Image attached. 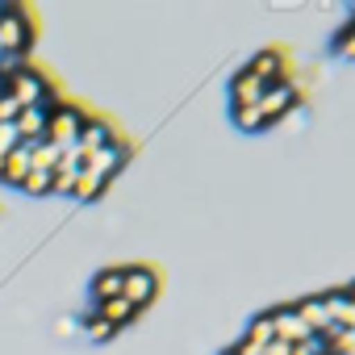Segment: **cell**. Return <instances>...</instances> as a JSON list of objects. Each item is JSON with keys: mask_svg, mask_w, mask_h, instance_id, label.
I'll return each mask as SVG.
<instances>
[{"mask_svg": "<svg viewBox=\"0 0 355 355\" xmlns=\"http://www.w3.org/2000/svg\"><path fill=\"white\" fill-rule=\"evenodd\" d=\"M84 121H88V109H84L80 101H67V96H63V101L51 109V117H46V142L59 146V150H71V146L80 142Z\"/></svg>", "mask_w": 355, "mask_h": 355, "instance_id": "obj_1", "label": "cell"}, {"mask_svg": "<svg viewBox=\"0 0 355 355\" xmlns=\"http://www.w3.org/2000/svg\"><path fill=\"white\" fill-rule=\"evenodd\" d=\"M34 34H38L34 17L21 5H5V17H0V51L5 55H30Z\"/></svg>", "mask_w": 355, "mask_h": 355, "instance_id": "obj_2", "label": "cell"}, {"mask_svg": "<svg viewBox=\"0 0 355 355\" xmlns=\"http://www.w3.org/2000/svg\"><path fill=\"white\" fill-rule=\"evenodd\" d=\"M121 297H125L134 309H146V305L159 297V272L146 268V263H130V268H121Z\"/></svg>", "mask_w": 355, "mask_h": 355, "instance_id": "obj_3", "label": "cell"}, {"mask_svg": "<svg viewBox=\"0 0 355 355\" xmlns=\"http://www.w3.org/2000/svg\"><path fill=\"white\" fill-rule=\"evenodd\" d=\"M130 155H134V146L125 142V138H117L113 146H105V150H96V155H84V171H92V175H101V180L109 184L113 175L130 163Z\"/></svg>", "mask_w": 355, "mask_h": 355, "instance_id": "obj_4", "label": "cell"}, {"mask_svg": "<svg viewBox=\"0 0 355 355\" xmlns=\"http://www.w3.org/2000/svg\"><path fill=\"white\" fill-rule=\"evenodd\" d=\"M301 101V92H297V84L293 80H280V84H272L268 92H263V101L255 105L259 109V117H263V125H272V121H280L293 105Z\"/></svg>", "mask_w": 355, "mask_h": 355, "instance_id": "obj_5", "label": "cell"}, {"mask_svg": "<svg viewBox=\"0 0 355 355\" xmlns=\"http://www.w3.org/2000/svg\"><path fill=\"white\" fill-rule=\"evenodd\" d=\"M268 313H272V334H276V343L297 347V343H309V338H313L309 326L301 322V313H297L293 305H280V309H268Z\"/></svg>", "mask_w": 355, "mask_h": 355, "instance_id": "obj_6", "label": "cell"}, {"mask_svg": "<svg viewBox=\"0 0 355 355\" xmlns=\"http://www.w3.org/2000/svg\"><path fill=\"white\" fill-rule=\"evenodd\" d=\"M117 138H121V134L113 130V121H105V117L88 113V121H84V130H80V142H76V150H80V155H96V150L113 146Z\"/></svg>", "mask_w": 355, "mask_h": 355, "instance_id": "obj_7", "label": "cell"}, {"mask_svg": "<svg viewBox=\"0 0 355 355\" xmlns=\"http://www.w3.org/2000/svg\"><path fill=\"white\" fill-rule=\"evenodd\" d=\"M263 92H268V84L263 80H255L247 67L230 80V113H239V109H255L259 101H263Z\"/></svg>", "mask_w": 355, "mask_h": 355, "instance_id": "obj_8", "label": "cell"}, {"mask_svg": "<svg viewBox=\"0 0 355 355\" xmlns=\"http://www.w3.org/2000/svg\"><path fill=\"white\" fill-rule=\"evenodd\" d=\"M247 71H251L255 80H263L268 88H272V84H280V80H288V76H284V71H288V63H284V51H276V46L259 51V55L247 63Z\"/></svg>", "mask_w": 355, "mask_h": 355, "instance_id": "obj_9", "label": "cell"}, {"mask_svg": "<svg viewBox=\"0 0 355 355\" xmlns=\"http://www.w3.org/2000/svg\"><path fill=\"white\" fill-rule=\"evenodd\" d=\"M46 117H51V109H46V105L21 109V113H17V121H13V130H17V142H26V146H34V142H46Z\"/></svg>", "mask_w": 355, "mask_h": 355, "instance_id": "obj_10", "label": "cell"}, {"mask_svg": "<svg viewBox=\"0 0 355 355\" xmlns=\"http://www.w3.org/2000/svg\"><path fill=\"white\" fill-rule=\"evenodd\" d=\"M293 309L301 313V322L309 326V334H313V338H322V334H330V330H334V322H330V313H326V301H322V293H318V297H305V301H297Z\"/></svg>", "mask_w": 355, "mask_h": 355, "instance_id": "obj_11", "label": "cell"}, {"mask_svg": "<svg viewBox=\"0 0 355 355\" xmlns=\"http://www.w3.org/2000/svg\"><path fill=\"white\" fill-rule=\"evenodd\" d=\"M30 175V146L26 142H17L9 155H5V167H0V180L5 184H13V189H21V180Z\"/></svg>", "mask_w": 355, "mask_h": 355, "instance_id": "obj_12", "label": "cell"}, {"mask_svg": "<svg viewBox=\"0 0 355 355\" xmlns=\"http://www.w3.org/2000/svg\"><path fill=\"white\" fill-rule=\"evenodd\" d=\"M92 313H101L113 330H121V326H130V322H138V313L142 309H134L125 297H113V301H101V305H92Z\"/></svg>", "mask_w": 355, "mask_h": 355, "instance_id": "obj_13", "label": "cell"}, {"mask_svg": "<svg viewBox=\"0 0 355 355\" xmlns=\"http://www.w3.org/2000/svg\"><path fill=\"white\" fill-rule=\"evenodd\" d=\"M113 297H121V268H105L92 276V305L113 301Z\"/></svg>", "mask_w": 355, "mask_h": 355, "instance_id": "obj_14", "label": "cell"}, {"mask_svg": "<svg viewBox=\"0 0 355 355\" xmlns=\"http://www.w3.org/2000/svg\"><path fill=\"white\" fill-rule=\"evenodd\" d=\"M272 338H276V334H272V313H259V318H251V322H247V330H243V343H247L251 351H263Z\"/></svg>", "mask_w": 355, "mask_h": 355, "instance_id": "obj_15", "label": "cell"}, {"mask_svg": "<svg viewBox=\"0 0 355 355\" xmlns=\"http://www.w3.org/2000/svg\"><path fill=\"white\" fill-rule=\"evenodd\" d=\"M59 155H63L59 146L34 142V146H30V167H34V171H55V167H59Z\"/></svg>", "mask_w": 355, "mask_h": 355, "instance_id": "obj_16", "label": "cell"}, {"mask_svg": "<svg viewBox=\"0 0 355 355\" xmlns=\"http://www.w3.org/2000/svg\"><path fill=\"white\" fill-rule=\"evenodd\" d=\"M80 326H84V338H88V343H109V338L117 334V330H113V326H109V322H105L101 313H88V318H84Z\"/></svg>", "mask_w": 355, "mask_h": 355, "instance_id": "obj_17", "label": "cell"}, {"mask_svg": "<svg viewBox=\"0 0 355 355\" xmlns=\"http://www.w3.org/2000/svg\"><path fill=\"white\" fill-rule=\"evenodd\" d=\"M105 189H109V184L101 180V175H92V171H84V175H80V184H76V193H71V197H76V201H96V197H101Z\"/></svg>", "mask_w": 355, "mask_h": 355, "instance_id": "obj_18", "label": "cell"}, {"mask_svg": "<svg viewBox=\"0 0 355 355\" xmlns=\"http://www.w3.org/2000/svg\"><path fill=\"white\" fill-rule=\"evenodd\" d=\"M51 175H55V171H34V167H30V175L21 180V193H30V197H46V193H51Z\"/></svg>", "mask_w": 355, "mask_h": 355, "instance_id": "obj_19", "label": "cell"}, {"mask_svg": "<svg viewBox=\"0 0 355 355\" xmlns=\"http://www.w3.org/2000/svg\"><path fill=\"white\" fill-rule=\"evenodd\" d=\"M334 51H338V59H355V30L351 26H343L334 34Z\"/></svg>", "mask_w": 355, "mask_h": 355, "instance_id": "obj_20", "label": "cell"}, {"mask_svg": "<svg viewBox=\"0 0 355 355\" xmlns=\"http://www.w3.org/2000/svg\"><path fill=\"white\" fill-rule=\"evenodd\" d=\"M234 121H239V130H247V134L263 130V117H259V109H239V113H234Z\"/></svg>", "mask_w": 355, "mask_h": 355, "instance_id": "obj_21", "label": "cell"}, {"mask_svg": "<svg viewBox=\"0 0 355 355\" xmlns=\"http://www.w3.org/2000/svg\"><path fill=\"white\" fill-rule=\"evenodd\" d=\"M17 113H21V105L5 92V96H0V125H13V121H17Z\"/></svg>", "mask_w": 355, "mask_h": 355, "instance_id": "obj_22", "label": "cell"}, {"mask_svg": "<svg viewBox=\"0 0 355 355\" xmlns=\"http://www.w3.org/2000/svg\"><path fill=\"white\" fill-rule=\"evenodd\" d=\"M288 355H322V338H309V343H297V347H288Z\"/></svg>", "mask_w": 355, "mask_h": 355, "instance_id": "obj_23", "label": "cell"}, {"mask_svg": "<svg viewBox=\"0 0 355 355\" xmlns=\"http://www.w3.org/2000/svg\"><path fill=\"white\" fill-rule=\"evenodd\" d=\"M259 355H288V347H284V343H276V338H272V343H268V347H263V351H259Z\"/></svg>", "mask_w": 355, "mask_h": 355, "instance_id": "obj_24", "label": "cell"}, {"mask_svg": "<svg viewBox=\"0 0 355 355\" xmlns=\"http://www.w3.org/2000/svg\"><path fill=\"white\" fill-rule=\"evenodd\" d=\"M343 293H347V297H351V305H355V280H351V284H347Z\"/></svg>", "mask_w": 355, "mask_h": 355, "instance_id": "obj_25", "label": "cell"}, {"mask_svg": "<svg viewBox=\"0 0 355 355\" xmlns=\"http://www.w3.org/2000/svg\"><path fill=\"white\" fill-rule=\"evenodd\" d=\"M222 355H243V351H239V343H234V347H230V351H222Z\"/></svg>", "mask_w": 355, "mask_h": 355, "instance_id": "obj_26", "label": "cell"}, {"mask_svg": "<svg viewBox=\"0 0 355 355\" xmlns=\"http://www.w3.org/2000/svg\"><path fill=\"white\" fill-rule=\"evenodd\" d=\"M5 92H9V84H5V80H0V96H5Z\"/></svg>", "mask_w": 355, "mask_h": 355, "instance_id": "obj_27", "label": "cell"}, {"mask_svg": "<svg viewBox=\"0 0 355 355\" xmlns=\"http://www.w3.org/2000/svg\"><path fill=\"white\" fill-rule=\"evenodd\" d=\"M347 26H351V30H355V13H351V21H347Z\"/></svg>", "mask_w": 355, "mask_h": 355, "instance_id": "obj_28", "label": "cell"}, {"mask_svg": "<svg viewBox=\"0 0 355 355\" xmlns=\"http://www.w3.org/2000/svg\"><path fill=\"white\" fill-rule=\"evenodd\" d=\"M0 17H5V5H0Z\"/></svg>", "mask_w": 355, "mask_h": 355, "instance_id": "obj_29", "label": "cell"}, {"mask_svg": "<svg viewBox=\"0 0 355 355\" xmlns=\"http://www.w3.org/2000/svg\"><path fill=\"white\" fill-rule=\"evenodd\" d=\"M0 167H5V155H0Z\"/></svg>", "mask_w": 355, "mask_h": 355, "instance_id": "obj_30", "label": "cell"}, {"mask_svg": "<svg viewBox=\"0 0 355 355\" xmlns=\"http://www.w3.org/2000/svg\"><path fill=\"white\" fill-rule=\"evenodd\" d=\"M0 63H5V51H0Z\"/></svg>", "mask_w": 355, "mask_h": 355, "instance_id": "obj_31", "label": "cell"}, {"mask_svg": "<svg viewBox=\"0 0 355 355\" xmlns=\"http://www.w3.org/2000/svg\"><path fill=\"white\" fill-rule=\"evenodd\" d=\"M322 355H334V351H322Z\"/></svg>", "mask_w": 355, "mask_h": 355, "instance_id": "obj_32", "label": "cell"}]
</instances>
